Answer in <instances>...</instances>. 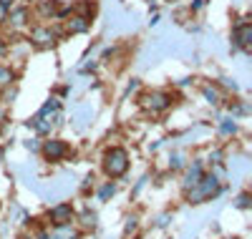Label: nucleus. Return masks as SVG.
<instances>
[{
  "instance_id": "dca6fc26",
  "label": "nucleus",
  "mask_w": 252,
  "mask_h": 239,
  "mask_svg": "<svg viewBox=\"0 0 252 239\" xmlns=\"http://www.w3.org/2000/svg\"><path fill=\"white\" fill-rule=\"evenodd\" d=\"M235 128H237L235 121H229V119H224V121L220 123V131H222V134H235Z\"/></svg>"
},
{
  "instance_id": "4468645a",
  "label": "nucleus",
  "mask_w": 252,
  "mask_h": 239,
  "mask_svg": "<svg viewBox=\"0 0 252 239\" xmlns=\"http://www.w3.org/2000/svg\"><path fill=\"white\" fill-rule=\"evenodd\" d=\"M204 98L209 103H220V91L215 89V86H204Z\"/></svg>"
},
{
  "instance_id": "f03ea898",
  "label": "nucleus",
  "mask_w": 252,
  "mask_h": 239,
  "mask_svg": "<svg viewBox=\"0 0 252 239\" xmlns=\"http://www.w3.org/2000/svg\"><path fill=\"white\" fill-rule=\"evenodd\" d=\"M103 169H106V174L111 179L121 177V174H126V169H129V154H126L124 149H109L106 156H103Z\"/></svg>"
},
{
  "instance_id": "20e7f679",
  "label": "nucleus",
  "mask_w": 252,
  "mask_h": 239,
  "mask_svg": "<svg viewBox=\"0 0 252 239\" xmlns=\"http://www.w3.org/2000/svg\"><path fill=\"white\" fill-rule=\"evenodd\" d=\"M141 106L146 108V111H152V114H161V111H166V108L172 106V96L164 93V91H149V93L141 96Z\"/></svg>"
},
{
  "instance_id": "9d476101",
  "label": "nucleus",
  "mask_w": 252,
  "mask_h": 239,
  "mask_svg": "<svg viewBox=\"0 0 252 239\" xmlns=\"http://www.w3.org/2000/svg\"><path fill=\"white\" fill-rule=\"evenodd\" d=\"M38 15L43 20L56 18L58 15V3H56V0H40V3H38Z\"/></svg>"
},
{
  "instance_id": "5701e85b",
  "label": "nucleus",
  "mask_w": 252,
  "mask_h": 239,
  "mask_svg": "<svg viewBox=\"0 0 252 239\" xmlns=\"http://www.w3.org/2000/svg\"><path fill=\"white\" fill-rule=\"evenodd\" d=\"M20 239H33V237H20Z\"/></svg>"
},
{
  "instance_id": "f3484780",
  "label": "nucleus",
  "mask_w": 252,
  "mask_h": 239,
  "mask_svg": "<svg viewBox=\"0 0 252 239\" xmlns=\"http://www.w3.org/2000/svg\"><path fill=\"white\" fill-rule=\"evenodd\" d=\"M114 191H116V186H114V184H106V186H103V189L98 191V199H109Z\"/></svg>"
},
{
  "instance_id": "412c9836",
  "label": "nucleus",
  "mask_w": 252,
  "mask_h": 239,
  "mask_svg": "<svg viewBox=\"0 0 252 239\" xmlns=\"http://www.w3.org/2000/svg\"><path fill=\"white\" fill-rule=\"evenodd\" d=\"M5 13H8V10H5L3 5H0V26H3V23H5Z\"/></svg>"
},
{
  "instance_id": "ddd939ff",
  "label": "nucleus",
  "mask_w": 252,
  "mask_h": 239,
  "mask_svg": "<svg viewBox=\"0 0 252 239\" xmlns=\"http://www.w3.org/2000/svg\"><path fill=\"white\" fill-rule=\"evenodd\" d=\"M13 81H15V73H13L8 66H3V63H0V89H8Z\"/></svg>"
},
{
  "instance_id": "39448f33",
  "label": "nucleus",
  "mask_w": 252,
  "mask_h": 239,
  "mask_svg": "<svg viewBox=\"0 0 252 239\" xmlns=\"http://www.w3.org/2000/svg\"><path fill=\"white\" fill-rule=\"evenodd\" d=\"M232 40H235L237 48L250 51V46H252V23H250L247 18H242L240 23L232 28Z\"/></svg>"
},
{
  "instance_id": "4be33fe9",
  "label": "nucleus",
  "mask_w": 252,
  "mask_h": 239,
  "mask_svg": "<svg viewBox=\"0 0 252 239\" xmlns=\"http://www.w3.org/2000/svg\"><path fill=\"white\" fill-rule=\"evenodd\" d=\"M38 239H53V237H51L48 232H40V237H38Z\"/></svg>"
},
{
  "instance_id": "423d86ee",
  "label": "nucleus",
  "mask_w": 252,
  "mask_h": 239,
  "mask_svg": "<svg viewBox=\"0 0 252 239\" xmlns=\"http://www.w3.org/2000/svg\"><path fill=\"white\" fill-rule=\"evenodd\" d=\"M40 151H43V156H46L48 161H61L63 156L68 154V144L61 141V139H48Z\"/></svg>"
},
{
  "instance_id": "aec40b11",
  "label": "nucleus",
  "mask_w": 252,
  "mask_h": 239,
  "mask_svg": "<svg viewBox=\"0 0 252 239\" xmlns=\"http://www.w3.org/2000/svg\"><path fill=\"white\" fill-rule=\"evenodd\" d=\"M172 166H174V169H179V166H182V156H179V154H174V156H172Z\"/></svg>"
},
{
  "instance_id": "f257e3e1",
  "label": "nucleus",
  "mask_w": 252,
  "mask_h": 239,
  "mask_svg": "<svg viewBox=\"0 0 252 239\" xmlns=\"http://www.w3.org/2000/svg\"><path fill=\"white\" fill-rule=\"evenodd\" d=\"M187 191H189V202L202 204V202H207L209 197H215V194L220 191V179L215 177V174H209V177H202L192 189H187Z\"/></svg>"
},
{
  "instance_id": "7ed1b4c3",
  "label": "nucleus",
  "mask_w": 252,
  "mask_h": 239,
  "mask_svg": "<svg viewBox=\"0 0 252 239\" xmlns=\"http://www.w3.org/2000/svg\"><path fill=\"white\" fill-rule=\"evenodd\" d=\"M61 38V30L58 28H51V26H35L33 30H31V38H28V43H33V46H38V48H51V46H56V40Z\"/></svg>"
},
{
  "instance_id": "f8f14e48",
  "label": "nucleus",
  "mask_w": 252,
  "mask_h": 239,
  "mask_svg": "<svg viewBox=\"0 0 252 239\" xmlns=\"http://www.w3.org/2000/svg\"><path fill=\"white\" fill-rule=\"evenodd\" d=\"M51 237L53 239H78V234L71 229V224H56Z\"/></svg>"
},
{
  "instance_id": "2eb2a0df",
  "label": "nucleus",
  "mask_w": 252,
  "mask_h": 239,
  "mask_svg": "<svg viewBox=\"0 0 252 239\" xmlns=\"http://www.w3.org/2000/svg\"><path fill=\"white\" fill-rule=\"evenodd\" d=\"M81 224L89 227V229H94V227H96V214H94V211H83V214H81Z\"/></svg>"
},
{
  "instance_id": "a211bd4d",
  "label": "nucleus",
  "mask_w": 252,
  "mask_h": 239,
  "mask_svg": "<svg viewBox=\"0 0 252 239\" xmlns=\"http://www.w3.org/2000/svg\"><path fill=\"white\" fill-rule=\"evenodd\" d=\"M5 53H10V40L0 38V56H5Z\"/></svg>"
},
{
  "instance_id": "9b49d317",
  "label": "nucleus",
  "mask_w": 252,
  "mask_h": 239,
  "mask_svg": "<svg viewBox=\"0 0 252 239\" xmlns=\"http://www.w3.org/2000/svg\"><path fill=\"white\" fill-rule=\"evenodd\" d=\"M204 177V171H202V164H194L192 169L187 171V177H184V189H192L199 179Z\"/></svg>"
},
{
  "instance_id": "6e6552de",
  "label": "nucleus",
  "mask_w": 252,
  "mask_h": 239,
  "mask_svg": "<svg viewBox=\"0 0 252 239\" xmlns=\"http://www.w3.org/2000/svg\"><path fill=\"white\" fill-rule=\"evenodd\" d=\"M51 219H53V227L56 224H68L71 219H73V209H71V204H58V207H53L51 209Z\"/></svg>"
},
{
  "instance_id": "1a4fd4ad",
  "label": "nucleus",
  "mask_w": 252,
  "mask_h": 239,
  "mask_svg": "<svg viewBox=\"0 0 252 239\" xmlns=\"http://www.w3.org/2000/svg\"><path fill=\"white\" fill-rule=\"evenodd\" d=\"M91 26V18H83V15H71V20L66 23V33L76 35V33H86Z\"/></svg>"
},
{
  "instance_id": "6ab92c4d",
  "label": "nucleus",
  "mask_w": 252,
  "mask_h": 239,
  "mask_svg": "<svg viewBox=\"0 0 252 239\" xmlns=\"http://www.w3.org/2000/svg\"><path fill=\"white\" fill-rule=\"evenodd\" d=\"M237 207H242V209H247V207H250V194H242V197L237 199Z\"/></svg>"
},
{
  "instance_id": "0eeeda50",
  "label": "nucleus",
  "mask_w": 252,
  "mask_h": 239,
  "mask_svg": "<svg viewBox=\"0 0 252 239\" xmlns=\"http://www.w3.org/2000/svg\"><path fill=\"white\" fill-rule=\"evenodd\" d=\"M26 23H28V8H10L5 13V26H10L13 30L26 28Z\"/></svg>"
}]
</instances>
